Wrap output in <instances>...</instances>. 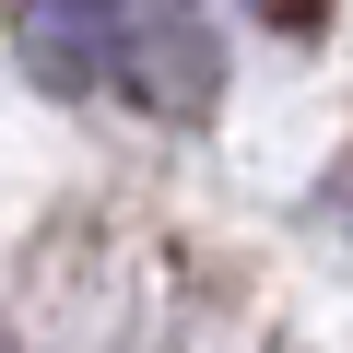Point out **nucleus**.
<instances>
[{
  "label": "nucleus",
  "mask_w": 353,
  "mask_h": 353,
  "mask_svg": "<svg viewBox=\"0 0 353 353\" xmlns=\"http://www.w3.org/2000/svg\"><path fill=\"white\" fill-rule=\"evenodd\" d=\"M106 94H130L153 118H212L224 36L201 12H106Z\"/></svg>",
  "instance_id": "nucleus-1"
},
{
  "label": "nucleus",
  "mask_w": 353,
  "mask_h": 353,
  "mask_svg": "<svg viewBox=\"0 0 353 353\" xmlns=\"http://www.w3.org/2000/svg\"><path fill=\"white\" fill-rule=\"evenodd\" d=\"M12 48L48 94H106V0H48V12H24Z\"/></svg>",
  "instance_id": "nucleus-2"
},
{
  "label": "nucleus",
  "mask_w": 353,
  "mask_h": 353,
  "mask_svg": "<svg viewBox=\"0 0 353 353\" xmlns=\"http://www.w3.org/2000/svg\"><path fill=\"white\" fill-rule=\"evenodd\" d=\"M330 212H341V224H353V165H341V189H330Z\"/></svg>",
  "instance_id": "nucleus-3"
},
{
  "label": "nucleus",
  "mask_w": 353,
  "mask_h": 353,
  "mask_svg": "<svg viewBox=\"0 0 353 353\" xmlns=\"http://www.w3.org/2000/svg\"><path fill=\"white\" fill-rule=\"evenodd\" d=\"M0 353H24V341H12V330H0Z\"/></svg>",
  "instance_id": "nucleus-4"
}]
</instances>
